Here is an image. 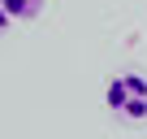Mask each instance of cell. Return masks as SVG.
<instances>
[{"instance_id":"obj_1","label":"cell","mask_w":147,"mask_h":139,"mask_svg":"<svg viewBox=\"0 0 147 139\" xmlns=\"http://www.w3.org/2000/svg\"><path fill=\"white\" fill-rule=\"evenodd\" d=\"M104 104L121 117V122H147V78L125 70V74H113L104 87Z\"/></svg>"},{"instance_id":"obj_2","label":"cell","mask_w":147,"mask_h":139,"mask_svg":"<svg viewBox=\"0 0 147 139\" xmlns=\"http://www.w3.org/2000/svg\"><path fill=\"white\" fill-rule=\"evenodd\" d=\"M0 5H5V13H9V18H18V22H30V18H39L43 0H0Z\"/></svg>"},{"instance_id":"obj_3","label":"cell","mask_w":147,"mask_h":139,"mask_svg":"<svg viewBox=\"0 0 147 139\" xmlns=\"http://www.w3.org/2000/svg\"><path fill=\"white\" fill-rule=\"evenodd\" d=\"M9 26V13H5V5H0V31H5Z\"/></svg>"}]
</instances>
